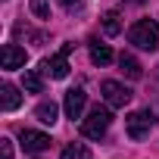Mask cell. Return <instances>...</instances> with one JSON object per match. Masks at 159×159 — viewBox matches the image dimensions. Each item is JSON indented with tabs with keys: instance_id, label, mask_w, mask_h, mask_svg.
<instances>
[{
	"instance_id": "6da1fadb",
	"label": "cell",
	"mask_w": 159,
	"mask_h": 159,
	"mask_svg": "<svg viewBox=\"0 0 159 159\" xmlns=\"http://www.w3.org/2000/svg\"><path fill=\"white\" fill-rule=\"evenodd\" d=\"M128 41H131L137 50H156V47H159V28H156V22L137 19V22L128 28Z\"/></svg>"
},
{
	"instance_id": "7a4b0ae2",
	"label": "cell",
	"mask_w": 159,
	"mask_h": 159,
	"mask_svg": "<svg viewBox=\"0 0 159 159\" xmlns=\"http://www.w3.org/2000/svg\"><path fill=\"white\" fill-rule=\"evenodd\" d=\"M109 125H112V112H109V106H94V109L88 112V119L81 122V134L91 137V140H100V137L109 131Z\"/></svg>"
},
{
	"instance_id": "3957f363",
	"label": "cell",
	"mask_w": 159,
	"mask_h": 159,
	"mask_svg": "<svg viewBox=\"0 0 159 159\" xmlns=\"http://www.w3.org/2000/svg\"><path fill=\"white\" fill-rule=\"evenodd\" d=\"M153 125H156V119H153L150 109H137V112H131V116L125 119V131H128L131 140H143V137H150Z\"/></svg>"
},
{
	"instance_id": "277c9868",
	"label": "cell",
	"mask_w": 159,
	"mask_h": 159,
	"mask_svg": "<svg viewBox=\"0 0 159 159\" xmlns=\"http://www.w3.org/2000/svg\"><path fill=\"white\" fill-rule=\"evenodd\" d=\"M72 47H75V44H66V47H62L56 56L44 59V62H41V75H47V78H56V81H59V78H66V75H69V59H66V56L72 53Z\"/></svg>"
},
{
	"instance_id": "5b68a950",
	"label": "cell",
	"mask_w": 159,
	"mask_h": 159,
	"mask_svg": "<svg viewBox=\"0 0 159 159\" xmlns=\"http://www.w3.org/2000/svg\"><path fill=\"white\" fill-rule=\"evenodd\" d=\"M100 94H103V100H106L109 109H122V106L131 103V91L125 84H119V81H103L100 84Z\"/></svg>"
},
{
	"instance_id": "8992f818",
	"label": "cell",
	"mask_w": 159,
	"mask_h": 159,
	"mask_svg": "<svg viewBox=\"0 0 159 159\" xmlns=\"http://www.w3.org/2000/svg\"><path fill=\"white\" fill-rule=\"evenodd\" d=\"M84 103H88V94H84V88H72V91H66V103H62V109H66V116L75 122V119H81V112H84Z\"/></svg>"
},
{
	"instance_id": "52a82bcc",
	"label": "cell",
	"mask_w": 159,
	"mask_h": 159,
	"mask_svg": "<svg viewBox=\"0 0 159 159\" xmlns=\"http://www.w3.org/2000/svg\"><path fill=\"white\" fill-rule=\"evenodd\" d=\"M19 140H22V150H25V153H44V150L50 147V134H44V131H31V128H22Z\"/></svg>"
},
{
	"instance_id": "ba28073f",
	"label": "cell",
	"mask_w": 159,
	"mask_h": 159,
	"mask_svg": "<svg viewBox=\"0 0 159 159\" xmlns=\"http://www.w3.org/2000/svg\"><path fill=\"white\" fill-rule=\"evenodd\" d=\"M0 66H3L7 72L22 69V66H25V50L16 47V44H3V50H0Z\"/></svg>"
},
{
	"instance_id": "9c48e42d",
	"label": "cell",
	"mask_w": 159,
	"mask_h": 159,
	"mask_svg": "<svg viewBox=\"0 0 159 159\" xmlns=\"http://www.w3.org/2000/svg\"><path fill=\"white\" fill-rule=\"evenodd\" d=\"M19 103H22V97H19V91H16L13 84H3V88H0V106H3V112L19 109Z\"/></svg>"
},
{
	"instance_id": "30bf717a",
	"label": "cell",
	"mask_w": 159,
	"mask_h": 159,
	"mask_svg": "<svg viewBox=\"0 0 159 159\" xmlns=\"http://www.w3.org/2000/svg\"><path fill=\"white\" fill-rule=\"evenodd\" d=\"M88 47H91V62H94V66H109V62H112V50H109L106 44L91 41Z\"/></svg>"
},
{
	"instance_id": "8fae6325",
	"label": "cell",
	"mask_w": 159,
	"mask_h": 159,
	"mask_svg": "<svg viewBox=\"0 0 159 159\" xmlns=\"http://www.w3.org/2000/svg\"><path fill=\"white\" fill-rule=\"evenodd\" d=\"M34 116H38V122L53 125V122H56V116H59V106H56L53 100H44V103H38V106H34Z\"/></svg>"
},
{
	"instance_id": "7c38bea8",
	"label": "cell",
	"mask_w": 159,
	"mask_h": 159,
	"mask_svg": "<svg viewBox=\"0 0 159 159\" xmlns=\"http://www.w3.org/2000/svg\"><path fill=\"white\" fill-rule=\"evenodd\" d=\"M22 88L28 94H44V81H41V72H25L22 78Z\"/></svg>"
},
{
	"instance_id": "4fadbf2b",
	"label": "cell",
	"mask_w": 159,
	"mask_h": 159,
	"mask_svg": "<svg viewBox=\"0 0 159 159\" xmlns=\"http://www.w3.org/2000/svg\"><path fill=\"white\" fill-rule=\"evenodd\" d=\"M59 159H91V150H88L84 143H69V147L59 153Z\"/></svg>"
},
{
	"instance_id": "5bb4252c",
	"label": "cell",
	"mask_w": 159,
	"mask_h": 159,
	"mask_svg": "<svg viewBox=\"0 0 159 159\" xmlns=\"http://www.w3.org/2000/svg\"><path fill=\"white\" fill-rule=\"evenodd\" d=\"M119 66H122V72H125L128 78H140V75H143V72H140V62H137L134 56H125V53H122V56H119Z\"/></svg>"
},
{
	"instance_id": "9a60e30c",
	"label": "cell",
	"mask_w": 159,
	"mask_h": 159,
	"mask_svg": "<svg viewBox=\"0 0 159 159\" xmlns=\"http://www.w3.org/2000/svg\"><path fill=\"white\" fill-rule=\"evenodd\" d=\"M119 31H122L119 16H116V13H106V16H103V34H106V38H116Z\"/></svg>"
},
{
	"instance_id": "2e32d148",
	"label": "cell",
	"mask_w": 159,
	"mask_h": 159,
	"mask_svg": "<svg viewBox=\"0 0 159 159\" xmlns=\"http://www.w3.org/2000/svg\"><path fill=\"white\" fill-rule=\"evenodd\" d=\"M31 13L38 19H50V0H31Z\"/></svg>"
},
{
	"instance_id": "e0dca14e",
	"label": "cell",
	"mask_w": 159,
	"mask_h": 159,
	"mask_svg": "<svg viewBox=\"0 0 159 159\" xmlns=\"http://www.w3.org/2000/svg\"><path fill=\"white\" fill-rule=\"evenodd\" d=\"M0 156H3V159H13V140H10V137H0Z\"/></svg>"
},
{
	"instance_id": "ac0fdd59",
	"label": "cell",
	"mask_w": 159,
	"mask_h": 159,
	"mask_svg": "<svg viewBox=\"0 0 159 159\" xmlns=\"http://www.w3.org/2000/svg\"><path fill=\"white\" fill-rule=\"evenodd\" d=\"M56 3H62L66 10H72V7H78V0H56Z\"/></svg>"
},
{
	"instance_id": "d6986e66",
	"label": "cell",
	"mask_w": 159,
	"mask_h": 159,
	"mask_svg": "<svg viewBox=\"0 0 159 159\" xmlns=\"http://www.w3.org/2000/svg\"><path fill=\"white\" fill-rule=\"evenodd\" d=\"M134 3H147V0H134Z\"/></svg>"
}]
</instances>
